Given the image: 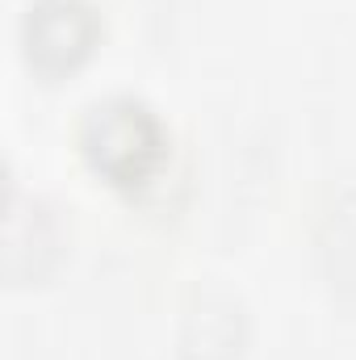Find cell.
Returning a JSON list of instances; mask_svg holds the SVG:
<instances>
[{"label": "cell", "instance_id": "obj_1", "mask_svg": "<svg viewBox=\"0 0 356 360\" xmlns=\"http://www.w3.org/2000/svg\"><path fill=\"white\" fill-rule=\"evenodd\" d=\"M80 151L96 176H105L117 188H139L164 168L168 134L143 101L113 96L89 109L80 126Z\"/></svg>", "mask_w": 356, "mask_h": 360}, {"label": "cell", "instance_id": "obj_2", "mask_svg": "<svg viewBox=\"0 0 356 360\" xmlns=\"http://www.w3.org/2000/svg\"><path fill=\"white\" fill-rule=\"evenodd\" d=\"M96 13L84 0H38L25 17V46L42 72L76 68L96 42Z\"/></svg>", "mask_w": 356, "mask_h": 360}]
</instances>
